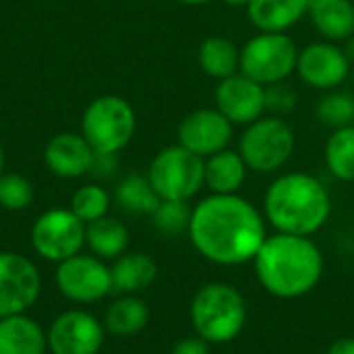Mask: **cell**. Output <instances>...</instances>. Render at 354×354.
<instances>
[{"mask_svg": "<svg viewBox=\"0 0 354 354\" xmlns=\"http://www.w3.org/2000/svg\"><path fill=\"white\" fill-rule=\"evenodd\" d=\"M266 239L268 222L263 212L239 193H209L193 205L189 241L209 263L222 268L253 263Z\"/></svg>", "mask_w": 354, "mask_h": 354, "instance_id": "6da1fadb", "label": "cell"}, {"mask_svg": "<svg viewBox=\"0 0 354 354\" xmlns=\"http://www.w3.org/2000/svg\"><path fill=\"white\" fill-rule=\"evenodd\" d=\"M261 288L280 301H297L317 288L324 278V253L311 236L268 234L253 259Z\"/></svg>", "mask_w": 354, "mask_h": 354, "instance_id": "7a4b0ae2", "label": "cell"}, {"mask_svg": "<svg viewBox=\"0 0 354 354\" xmlns=\"http://www.w3.org/2000/svg\"><path fill=\"white\" fill-rule=\"evenodd\" d=\"M263 216L276 232L313 236L332 216V197L317 176L286 172L266 189Z\"/></svg>", "mask_w": 354, "mask_h": 354, "instance_id": "3957f363", "label": "cell"}, {"mask_svg": "<svg viewBox=\"0 0 354 354\" xmlns=\"http://www.w3.org/2000/svg\"><path fill=\"white\" fill-rule=\"evenodd\" d=\"M249 309L243 292L228 282H207L197 288L189 305V319L207 344H228L247 326Z\"/></svg>", "mask_w": 354, "mask_h": 354, "instance_id": "277c9868", "label": "cell"}, {"mask_svg": "<svg viewBox=\"0 0 354 354\" xmlns=\"http://www.w3.org/2000/svg\"><path fill=\"white\" fill-rule=\"evenodd\" d=\"M295 149V129L286 118L272 114H263L247 124L239 141V153L247 168L257 174H274L282 170L290 162Z\"/></svg>", "mask_w": 354, "mask_h": 354, "instance_id": "5b68a950", "label": "cell"}, {"mask_svg": "<svg viewBox=\"0 0 354 354\" xmlns=\"http://www.w3.org/2000/svg\"><path fill=\"white\" fill-rule=\"evenodd\" d=\"M137 129L133 106L120 95H100L81 116V135L95 153L122 151Z\"/></svg>", "mask_w": 354, "mask_h": 354, "instance_id": "8992f818", "label": "cell"}, {"mask_svg": "<svg viewBox=\"0 0 354 354\" xmlns=\"http://www.w3.org/2000/svg\"><path fill=\"white\" fill-rule=\"evenodd\" d=\"M147 178L160 199L191 201L205 187V160L178 143L168 145L153 156Z\"/></svg>", "mask_w": 354, "mask_h": 354, "instance_id": "52a82bcc", "label": "cell"}, {"mask_svg": "<svg viewBox=\"0 0 354 354\" xmlns=\"http://www.w3.org/2000/svg\"><path fill=\"white\" fill-rule=\"evenodd\" d=\"M299 48L286 33L259 31L241 48V73L263 87L288 81L297 71Z\"/></svg>", "mask_w": 354, "mask_h": 354, "instance_id": "ba28073f", "label": "cell"}, {"mask_svg": "<svg viewBox=\"0 0 354 354\" xmlns=\"http://www.w3.org/2000/svg\"><path fill=\"white\" fill-rule=\"evenodd\" d=\"M29 239L37 257L58 266L60 261L83 251L85 222H81L71 209L52 207L37 216Z\"/></svg>", "mask_w": 354, "mask_h": 354, "instance_id": "9c48e42d", "label": "cell"}, {"mask_svg": "<svg viewBox=\"0 0 354 354\" xmlns=\"http://www.w3.org/2000/svg\"><path fill=\"white\" fill-rule=\"evenodd\" d=\"M54 284L66 301L93 305L112 292L110 266L104 259L81 251L56 266Z\"/></svg>", "mask_w": 354, "mask_h": 354, "instance_id": "30bf717a", "label": "cell"}, {"mask_svg": "<svg viewBox=\"0 0 354 354\" xmlns=\"http://www.w3.org/2000/svg\"><path fill=\"white\" fill-rule=\"evenodd\" d=\"M41 295L37 266L15 251H0V319L27 313Z\"/></svg>", "mask_w": 354, "mask_h": 354, "instance_id": "8fae6325", "label": "cell"}, {"mask_svg": "<svg viewBox=\"0 0 354 354\" xmlns=\"http://www.w3.org/2000/svg\"><path fill=\"white\" fill-rule=\"evenodd\" d=\"M106 342L104 324L89 311L68 309L56 315L48 328L50 354H97Z\"/></svg>", "mask_w": 354, "mask_h": 354, "instance_id": "7c38bea8", "label": "cell"}, {"mask_svg": "<svg viewBox=\"0 0 354 354\" xmlns=\"http://www.w3.org/2000/svg\"><path fill=\"white\" fill-rule=\"evenodd\" d=\"M351 64L342 46L324 39L299 48L295 73L305 85L319 91H332L348 79Z\"/></svg>", "mask_w": 354, "mask_h": 354, "instance_id": "4fadbf2b", "label": "cell"}, {"mask_svg": "<svg viewBox=\"0 0 354 354\" xmlns=\"http://www.w3.org/2000/svg\"><path fill=\"white\" fill-rule=\"evenodd\" d=\"M232 135L234 124L218 108L193 110L178 124V145L203 160L226 149L232 141Z\"/></svg>", "mask_w": 354, "mask_h": 354, "instance_id": "5bb4252c", "label": "cell"}, {"mask_svg": "<svg viewBox=\"0 0 354 354\" xmlns=\"http://www.w3.org/2000/svg\"><path fill=\"white\" fill-rule=\"evenodd\" d=\"M214 102L232 124L247 127L266 114V87L251 77L236 73L218 81Z\"/></svg>", "mask_w": 354, "mask_h": 354, "instance_id": "9a60e30c", "label": "cell"}, {"mask_svg": "<svg viewBox=\"0 0 354 354\" xmlns=\"http://www.w3.org/2000/svg\"><path fill=\"white\" fill-rule=\"evenodd\" d=\"M95 151L81 133H58L44 147V164L58 178L89 174Z\"/></svg>", "mask_w": 354, "mask_h": 354, "instance_id": "2e32d148", "label": "cell"}, {"mask_svg": "<svg viewBox=\"0 0 354 354\" xmlns=\"http://www.w3.org/2000/svg\"><path fill=\"white\" fill-rule=\"evenodd\" d=\"M309 10V0H249L247 17L257 31L286 33Z\"/></svg>", "mask_w": 354, "mask_h": 354, "instance_id": "e0dca14e", "label": "cell"}, {"mask_svg": "<svg viewBox=\"0 0 354 354\" xmlns=\"http://www.w3.org/2000/svg\"><path fill=\"white\" fill-rule=\"evenodd\" d=\"M112 292L141 295L158 280V263L151 255L141 251H127L110 266Z\"/></svg>", "mask_w": 354, "mask_h": 354, "instance_id": "ac0fdd59", "label": "cell"}, {"mask_svg": "<svg viewBox=\"0 0 354 354\" xmlns=\"http://www.w3.org/2000/svg\"><path fill=\"white\" fill-rule=\"evenodd\" d=\"M48 332L27 313L0 319V354H46Z\"/></svg>", "mask_w": 354, "mask_h": 354, "instance_id": "d6986e66", "label": "cell"}, {"mask_svg": "<svg viewBox=\"0 0 354 354\" xmlns=\"http://www.w3.org/2000/svg\"><path fill=\"white\" fill-rule=\"evenodd\" d=\"M324 39L340 44L354 35V4L351 0H309L307 10Z\"/></svg>", "mask_w": 354, "mask_h": 354, "instance_id": "ffe728a7", "label": "cell"}, {"mask_svg": "<svg viewBox=\"0 0 354 354\" xmlns=\"http://www.w3.org/2000/svg\"><path fill=\"white\" fill-rule=\"evenodd\" d=\"M247 164L239 149H222L205 158V187L216 195H236L247 180Z\"/></svg>", "mask_w": 354, "mask_h": 354, "instance_id": "44dd1931", "label": "cell"}, {"mask_svg": "<svg viewBox=\"0 0 354 354\" xmlns=\"http://www.w3.org/2000/svg\"><path fill=\"white\" fill-rule=\"evenodd\" d=\"M149 307L139 295H118L104 313L106 334L118 338H131L141 334L149 324Z\"/></svg>", "mask_w": 354, "mask_h": 354, "instance_id": "7402d4cb", "label": "cell"}, {"mask_svg": "<svg viewBox=\"0 0 354 354\" xmlns=\"http://www.w3.org/2000/svg\"><path fill=\"white\" fill-rule=\"evenodd\" d=\"M131 245V232L124 222L104 216L91 224H85V247L91 255L114 261L120 255L129 251Z\"/></svg>", "mask_w": 354, "mask_h": 354, "instance_id": "603a6c76", "label": "cell"}, {"mask_svg": "<svg viewBox=\"0 0 354 354\" xmlns=\"http://www.w3.org/2000/svg\"><path fill=\"white\" fill-rule=\"evenodd\" d=\"M197 62L207 77L222 81L241 73V48L224 35H209L197 50Z\"/></svg>", "mask_w": 354, "mask_h": 354, "instance_id": "cb8c5ba5", "label": "cell"}, {"mask_svg": "<svg viewBox=\"0 0 354 354\" xmlns=\"http://www.w3.org/2000/svg\"><path fill=\"white\" fill-rule=\"evenodd\" d=\"M114 201L129 216H151L162 199L153 191L147 174L133 172L118 180L114 189Z\"/></svg>", "mask_w": 354, "mask_h": 354, "instance_id": "d4e9b609", "label": "cell"}, {"mask_svg": "<svg viewBox=\"0 0 354 354\" xmlns=\"http://www.w3.org/2000/svg\"><path fill=\"white\" fill-rule=\"evenodd\" d=\"M324 158L334 178L354 183V124L334 129L326 143Z\"/></svg>", "mask_w": 354, "mask_h": 354, "instance_id": "484cf974", "label": "cell"}, {"mask_svg": "<svg viewBox=\"0 0 354 354\" xmlns=\"http://www.w3.org/2000/svg\"><path fill=\"white\" fill-rule=\"evenodd\" d=\"M191 216H193V205L189 201H172V199H162L156 212L149 216L153 228L168 239H178L183 234H189L191 226Z\"/></svg>", "mask_w": 354, "mask_h": 354, "instance_id": "4316f807", "label": "cell"}, {"mask_svg": "<svg viewBox=\"0 0 354 354\" xmlns=\"http://www.w3.org/2000/svg\"><path fill=\"white\" fill-rule=\"evenodd\" d=\"M110 205H112V197L110 193L97 185V183H87V185H81L73 197H71V212L85 224H91L104 216H108L110 212Z\"/></svg>", "mask_w": 354, "mask_h": 354, "instance_id": "83f0119b", "label": "cell"}, {"mask_svg": "<svg viewBox=\"0 0 354 354\" xmlns=\"http://www.w3.org/2000/svg\"><path fill=\"white\" fill-rule=\"evenodd\" d=\"M315 116L319 122L332 129L354 124V95L338 89L326 91V95L315 106Z\"/></svg>", "mask_w": 354, "mask_h": 354, "instance_id": "f1b7e54d", "label": "cell"}, {"mask_svg": "<svg viewBox=\"0 0 354 354\" xmlns=\"http://www.w3.org/2000/svg\"><path fill=\"white\" fill-rule=\"evenodd\" d=\"M33 203V185L17 172L0 174V207L6 212H23Z\"/></svg>", "mask_w": 354, "mask_h": 354, "instance_id": "f546056e", "label": "cell"}, {"mask_svg": "<svg viewBox=\"0 0 354 354\" xmlns=\"http://www.w3.org/2000/svg\"><path fill=\"white\" fill-rule=\"evenodd\" d=\"M297 91L295 87H290L286 81L282 83H274L266 87V114L272 116H282L290 114L297 108Z\"/></svg>", "mask_w": 354, "mask_h": 354, "instance_id": "4dcf8cb0", "label": "cell"}, {"mask_svg": "<svg viewBox=\"0 0 354 354\" xmlns=\"http://www.w3.org/2000/svg\"><path fill=\"white\" fill-rule=\"evenodd\" d=\"M116 170H118L116 153H95L93 156V164L89 168V174L93 178L102 180V178H110Z\"/></svg>", "mask_w": 354, "mask_h": 354, "instance_id": "1f68e13d", "label": "cell"}, {"mask_svg": "<svg viewBox=\"0 0 354 354\" xmlns=\"http://www.w3.org/2000/svg\"><path fill=\"white\" fill-rule=\"evenodd\" d=\"M209 346L203 338H199L197 334L195 336H189V338H183L178 340L170 354H209Z\"/></svg>", "mask_w": 354, "mask_h": 354, "instance_id": "d6a6232c", "label": "cell"}, {"mask_svg": "<svg viewBox=\"0 0 354 354\" xmlns=\"http://www.w3.org/2000/svg\"><path fill=\"white\" fill-rule=\"evenodd\" d=\"M326 354H354V338H338L330 344Z\"/></svg>", "mask_w": 354, "mask_h": 354, "instance_id": "836d02e7", "label": "cell"}, {"mask_svg": "<svg viewBox=\"0 0 354 354\" xmlns=\"http://www.w3.org/2000/svg\"><path fill=\"white\" fill-rule=\"evenodd\" d=\"M344 52H346V56H348V60L354 62V35L353 37H348L346 39V46H344Z\"/></svg>", "mask_w": 354, "mask_h": 354, "instance_id": "e575fe53", "label": "cell"}, {"mask_svg": "<svg viewBox=\"0 0 354 354\" xmlns=\"http://www.w3.org/2000/svg\"><path fill=\"white\" fill-rule=\"evenodd\" d=\"M176 2H180V4H185V6H201V4H205V2H209V0H176Z\"/></svg>", "mask_w": 354, "mask_h": 354, "instance_id": "d590c367", "label": "cell"}, {"mask_svg": "<svg viewBox=\"0 0 354 354\" xmlns=\"http://www.w3.org/2000/svg\"><path fill=\"white\" fill-rule=\"evenodd\" d=\"M222 2L228 4V6H245V8L249 4V0H222Z\"/></svg>", "mask_w": 354, "mask_h": 354, "instance_id": "8d00e7d4", "label": "cell"}, {"mask_svg": "<svg viewBox=\"0 0 354 354\" xmlns=\"http://www.w3.org/2000/svg\"><path fill=\"white\" fill-rule=\"evenodd\" d=\"M4 164H6V156H4V149L0 145V174L4 172Z\"/></svg>", "mask_w": 354, "mask_h": 354, "instance_id": "74e56055", "label": "cell"}, {"mask_svg": "<svg viewBox=\"0 0 354 354\" xmlns=\"http://www.w3.org/2000/svg\"><path fill=\"white\" fill-rule=\"evenodd\" d=\"M353 239H354V230H353Z\"/></svg>", "mask_w": 354, "mask_h": 354, "instance_id": "f35d334b", "label": "cell"}]
</instances>
